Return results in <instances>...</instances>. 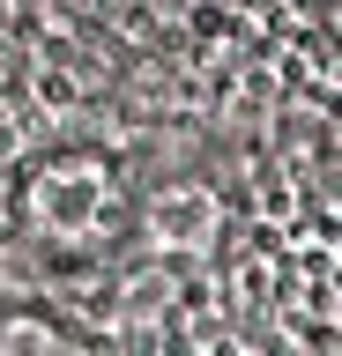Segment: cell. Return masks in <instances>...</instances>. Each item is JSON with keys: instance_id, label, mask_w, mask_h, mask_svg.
I'll return each mask as SVG.
<instances>
[{"instance_id": "cell-1", "label": "cell", "mask_w": 342, "mask_h": 356, "mask_svg": "<svg viewBox=\"0 0 342 356\" xmlns=\"http://www.w3.org/2000/svg\"><path fill=\"white\" fill-rule=\"evenodd\" d=\"M112 200H119V178L90 149L45 156L23 178V222L38 230V245H97V230L112 222Z\"/></svg>"}, {"instance_id": "cell-2", "label": "cell", "mask_w": 342, "mask_h": 356, "mask_svg": "<svg viewBox=\"0 0 342 356\" xmlns=\"http://www.w3.org/2000/svg\"><path fill=\"white\" fill-rule=\"evenodd\" d=\"M149 238H157L164 252H208V245L224 238V200H216V186H201V178L164 186V193L149 200Z\"/></svg>"}, {"instance_id": "cell-3", "label": "cell", "mask_w": 342, "mask_h": 356, "mask_svg": "<svg viewBox=\"0 0 342 356\" xmlns=\"http://www.w3.org/2000/svg\"><path fill=\"white\" fill-rule=\"evenodd\" d=\"M0 349H60V327L45 312H15V319H0Z\"/></svg>"}, {"instance_id": "cell-4", "label": "cell", "mask_w": 342, "mask_h": 356, "mask_svg": "<svg viewBox=\"0 0 342 356\" xmlns=\"http://www.w3.org/2000/svg\"><path fill=\"white\" fill-rule=\"evenodd\" d=\"M171 297H179V289H171V275H134V282H127V312H134V319L171 312Z\"/></svg>"}]
</instances>
